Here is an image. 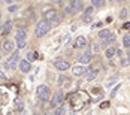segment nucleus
I'll return each instance as SVG.
<instances>
[{"mask_svg": "<svg viewBox=\"0 0 130 115\" xmlns=\"http://www.w3.org/2000/svg\"><path fill=\"white\" fill-rule=\"evenodd\" d=\"M26 46V40H17V48L18 50H23Z\"/></svg>", "mask_w": 130, "mask_h": 115, "instance_id": "obj_24", "label": "nucleus"}, {"mask_svg": "<svg viewBox=\"0 0 130 115\" xmlns=\"http://www.w3.org/2000/svg\"><path fill=\"white\" fill-rule=\"evenodd\" d=\"M8 11H9V12H17V11H18V6H17V5H9Z\"/></svg>", "mask_w": 130, "mask_h": 115, "instance_id": "obj_27", "label": "nucleus"}, {"mask_svg": "<svg viewBox=\"0 0 130 115\" xmlns=\"http://www.w3.org/2000/svg\"><path fill=\"white\" fill-rule=\"evenodd\" d=\"M15 109L18 111V112H23L24 111V103L21 99H17V102H15Z\"/></svg>", "mask_w": 130, "mask_h": 115, "instance_id": "obj_18", "label": "nucleus"}, {"mask_svg": "<svg viewBox=\"0 0 130 115\" xmlns=\"http://www.w3.org/2000/svg\"><path fill=\"white\" fill-rule=\"evenodd\" d=\"M26 36H27V31L24 28H20V30L17 31V35H15V39H17V40H26Z\"/></svg>", "mask_w": 130, "mask_h": 115, "instance_id": "obj_15", "label": "nucleus"}, {"mask_svg": "<svg viewBox=\"0 0 130 115\" xmlns=\"http://www.w3.org/2000/svg\"><path fill=\"white\" fill-rule=\"evenodd\" d=\"M70 8H72V12H81L84 9L82 0H70Z\"/></svg>", "mask_w": 130, "mask_h": 115, "instance_id": "obj_9", "label": "nucleus"}, {"mask_svg": "<svg viewBox=\"0 0 130 115\" xmlns=\"http://www.w3.org/2000/svg\"><path fill=\"white\" fill-rule=\"evenodd\" d=\"M66 114V108L64 106H61V108H58L57 111H55V115H64Z\"/></svg>", "mask_w": 130, "mask_h": 115, "instance_id": "obj_25", "label": "nucleus"}, {"mask_svg": "<svg viewBox=\"0 0 130 115\" xmlns=\"http://www.w3.org/2000/svg\"><path fill=\"white\" fill-rule=\"evenodd\" d=\"M17 2H21V0H17Z\"/></svg>", "mask_w": 130, "mask_h": 115, "instance_id": "obj_42", "label": "nucleus"}, {"mask_svg": "<svg viewBox=\"0 0 130 115\" xmlns=\"http://www.w3.org/2000/svg\"><path fill=\"white\" fill-rule=\"evenodd\" d=\"M63 99H64L63 91H57V93L54 94L52 100H51V106H52V108H58V106H60V103L63 102Z\"/></svg>", "mask_w": 130, "mask_h": 115, "instance_id": "obj_6", "label": "nucleus"}, {"mask_svg": "<svg viewBox=\"0 0 130 115\" xmlns=\"http://www.w3.org/2000/svg\"><path fill=\"white\" fill-rule=\"evenodd\" d=\"M21 115H27V114H26V112H21Z\"/></svg>", "mask_w": 130, "mask_h": 115, "instance_id": "obj_38", "label": "nucleus"}, {"mask_svg": "<svg viewBox=\"0 0 130 115\" xmlns=\"http://www.w3.org/2000/svg\"><path fill=\"white\" fill-rule=\"evenodd\" d=\"M97 72H99V69H96V66H93V67H87V72L84 73L85 75V81H94L96 76H97Z\"/></svg>", "mask_w": 130, "mask_h": 115, "instance_id": "obj_5", "label": "nucleus"}, {"mask_svg": "<svg viewBox=\"0 0 130 115\" xmlns=\"http://www.w3.org/2000/svg\"><path fill=\"white\" fill-rule=\"evenodd\" d=\"M126 17H127V9H121V12H120V18H121V20H126Z\"/></svg>", "mask_w": 130, "mask_h": 115, "instance_id": "obj_28", "label": "nucleus"}, {"mask_svg": "<svg viewBox=\"0 0 130 115\" xmlns=\"http://www.w3.org/2000/svg\"><path fill=\"white\" fill-rule=\"evenodd\" d=\"M99 50H100V48H99V45H97V43H94V45L91 46L90 52H91V54H93V52H99Z\"/></svg>", "mask_w": 130, "mask_h": 115, "instance_id": "obj_30", "label": "nucleus"}, {"mask_svg": "<svg viewBox=\"0 0 130 115\" xmlns=\"http://www.w3.org/2000/svg\"><path fill=\"white\" fill-rule=\"evenodd\" d=\"M105 57L108 58V60H111V58H114L115 57V50L112 48V46H109L106 51H105Z\"/></svg>", "mask_w": 130, "mask_h": 115, "instance_id": "obj_16", "label": "nucleus"}, {"mask_svg": "<svg viewBox=\"0 0 130 115\" xmlns=\"http://www.w3.org/2000/svg\"><path fill=\"white\" fill-rule=\"evenodd\" d=\"M54 66H55L57 70H61V72L70 69V64H69V61H66V60H57V61L54 63Z\"/></svg>", "mask_w": 130, "mask_h": 115, "instance_id": "obj_8", "label": "nucleus"}, {"mask_svg": "<svg viewBox=\"0 0 130 115\" xmlns=\"http://www.w3.org/2000/svg\"><path fill=\"white\" fill-rule=\"evenodd\" d=\"M109 33H111V31H109L108 28H103V30H100V31H99V38H102V39L108 38V36H109Z\"/></svg>", "mask_w": 130, "mask_h": 115, "instance_id": "obj_23", "label": "nucleus"}, {"mask_svg": "<svg viewBox=\"0 0 130 115\" xmlns=\"http://www.w3.org/2000/svg\"><path fill=\"white\" fill-rule=\"evenodd\" d=\"M18 69H20V72H23V73H28V72L31 70V63L27 61V60H20Z\"/></svg>", "mask_w": 130, "mask_h": 115, "instance_id": "obj_7", "label": "nucleus"}, {"mask_svg": "<svg viewBox=\"0 0 130 115\" xmlns=\"http://www.w3.org/2000/svg\"><path fill=\"white\" fill-rule=\"evenodd\" d=\"M18 63H20V52L15 51L12 55L5 61V69H8V70H13V69L18 67Z\"/></svg>", "mask_w": 130, "mask_h": 115, "instance_id": "obj_2", "label": "nucleus"}, {"mask_svg": "<svg viewBox=\"0 0 130 115\" xmlns=\"http://www.w3.org/2000/svg\"><path fill=\"white\" fill-rule=\"evenodd\" d=\"M108 105H109V103H108V102H103V103H102V105H100V108H106Z\"/></svg>", "mask_w": 130, "mask_h": 115, "instance_id": "obj_36", "label": "nucleus"}, {"mask_svg": "<svg viewBox=\"0 0 130 115\" xmlns=\"http://www.w3.org/2000/svg\"><path fill=\"white\" fill-rule=\"evenodd\" d=\"M115 54H117V55L120 57V58H123V57H124V54H123V51H121V50H118V51H115Z\"/></svg>", "mask_w": 130, "mask_h": 115, "instance_id": "obj_32", "label": "nucleus"}, {"mask_svg": "<svg viewBox=\"0 0 130 115\" xmlns=\"http://www.w3.org/2000/svg\"><path fill=\"white\" fill-rule=\"evenodd\" d=\"M13 48H15V43H13L12 40H6V42L3 43V51H5V52L13 51Z\"/></svg>", "mask_w": 130, "mask_h": 115, "instance_id": "obj_14", "label": "nucleus"}, {"mask_svg": "<svg viewBox=\"0 0 130 115\" xmlns=\"http://www.w3.org/2000/svg\"><path fill=\"white\" fill-rule=\"evenodd\" d=\"M115 82H117V78H112V79H111V81H108V82H106V87H108V88H109V87H112V85H114V84H115Z\"/></svg>", "mask_w": 130, "mask_h": 115, "instance_id": "obj_29", "label": "nucleus"}, {"mask_svg": "<svg viewBox=\"0 0 130 115\" xmlns=\"http://www.w3.org/2000/svg\"><path fill=\"white\" fill-rule=\"evenodd\" d=\"M129 64H130V57H126V58L123 57V60H121V66L124 67V66H129Z\"/></svg>", "mask_w": 130, "mask_h": 115, "instance_id": "obj_26", "label": "nucleus"}, {"mask_svg": "<svg viewBox=\"0 0 130 115\" xmlns=\"http://www.w3.org/2000/svg\"><path fill=\"white\" fill-rule=\"evenodd\" d=\"M93 12H94V8H93V6H91V8H87V9L84 11V13H82V18H91Z\"/></svg>", "mask_w": 130, "mask_h": 115, "instance_id": "obj_20", "label": "nucleus"}, {"mask_svg": "<svg viewBox=\"0 0 130 115\" xmlns=\"http://www.w3.org/2000/svg\"><path fill=\"white\" fill-rule=\"evenodd\" d=\"M0 79H6V75H5L2 70H0Z\"/></svg>", "mask_w": 130, "mask_h": 115, "instance_id": "obj_34", "label": "nucleus"}, {"mask_svg": "<svg viewBox=\"0 0 130 115\" xmlns=\"http://www.w3.org/2000/svg\"><path fill=\"white\" fill-rule=\"evenodd\" d=\"M123 27H124L126 30H129V28H130V23H126V24H124V26H123Z\"/></svg>", "mask_w": 130, "mask_h": 115, "instance_id": "obj_35", "label": "nucleus"}, {"mask_svg": "<svg viewBox=\"0 0 130 115\" xmlns=\"http://www.w3.org/2000/svg\"><path fill=\"white\" fill-rule=\"evenodd\" d=\"M51 30V26H50V23L48 21H45V20H42L39 21L38 24H36V28H35V35L38 36V38H43L48 31Z\"/></svg>", "mask_w": 130, "mask_h": 115, "instance_id": "obj_1", "label": "nucleus"}, {"mask_svg": "<svg viewBox=\"0 0 130 115\" xmlns=\"http://www.w3.org/2000/svg\"><path fill=\"white\" fill-rule=\"evenodd\" d=\"M123 43H124V46H126L127 50L130 48V33L124 35V38H123Z\"/></svg>", "mask_w": 130, "mask_h": 115, "instance_id": "obj_22", "label": "nucleus"}, {"mask_svg": "<svg viewBox=\"0 0 130 115\" xmlns=\"http://www.w3.org/2000/svg\"><path fill=\"white\" fill-rule=\"evenodd\" d=\"M85 45H87V39L84 38V36H78V38L75 39V42H73L75 48H85Z\"/></svg>", "mask_w": 130, "mask_h": 115, "instance_id": "obj_13", "label": "nucleus"}, {"mask_svg": "<svg viewBox=\"0 0 130 115\" xmlns=\"http://www.w3.org/2000/svg\"><path fill=\"white\" fill-rule=\"evenodd\" d=\"M3 2H6V3H11V2H12V0H3Z\"/></svg>", "mask_w": 130, "mask_h": 115, "instance_id": "obj_37", "label": "nucleus"}, {"mask_svg": "<svg viewBox=\"0 0 130 115\" xmlns=\"http://www.w3.org/2000/svg\"><path fill=\"white\" fill-rule=\"evenodd\" d=\"M43 20L45 21H57L58 13L55 9H46V11H43Z\"/></svg>", "mask_w": 130, "mask_h": 115, "instance_id": "obj_4", "label": "nucleus"}, {"mask_svg": "<svg viewBox=\"0 0 130 115\" xmlns=\"http://www.w3.org/2000/svg\"><path fill=\"white\" fill-rule=\"evenodd\" d=\"M118 2H124V0H118Z\"/></svg>", "mask_w": 130, "mask_h": 115, "instance_id": "obj_41", "label": "nucleus"}, {"mask_svg": "<svg viewBox=\"0 0 130 115\" xmlns=\"http://www.w3.org/2000/svg\"><path fill=\"white\" fill-rule=\"evenodd\" d=\"M115 40H117L115 33H109V36H108V38H105V45H111V43H114Z\"/></svg>", "mask_w": 130, "mask_h": 115, "instance_id": "obj_17", "label": "nucleus"}, {"mask_svg": "<svg viewBox=\"0 0 130 115\" xmlns=\"http://www.w3.org/2000/svg\"><path fill=\"white\" fill-rule=\"evenodd\" d=\"M33 115H40V114H38V112H35V114H33Z\"/></svg>", "mask_w": 130, "mask_h": 115, "instance_id": "obj_39", "label": "nucleus"}, {"mask_svg": "<svg viewBox=\"0 0 130 115\" xmlns=\"http://www.w3.org/2000/svg\"><path fill=\"white\" fill-rule=\"evenodd\" d=\"M78 61L79 63H82V64H88L91 61V52L90 50H87V51L84 52V54H81L78 57Z\"/></svg>", "mask_w": 130, "mask_h": 115, "instance_id": "obj_10", "label": "nucleus"}, {"mask_svg": "<svg viewBox=\"0 0 130 115\" xmlns=\"http://www.w3.org/2000/svg\"><path fill=\"white\" fill-rule=\"evenodd\" d=\"M85 72H87V67H84V66H81V64L72 67V73H73L75 76H81V75H84Z\"/></svg>", "mask_w": 130, "mask_h": 115, "instance_id": "obj_12", "label": "nucleus"}, {"mask_svg": "<svg viewBox=\"0 0 130 115\" xmlns=\"http://www.w3.org/2000/svg\"><path fill=\"white\" fill-rule=\"evenodd\" d=\"M0 20H2V13H0Z\"/></svg>", "mask_w": 130, "mask_h": 115, "instance_id": "obj_40", "label": "nucleus"}, {"mask_svg": "<svg viewBox=\"0 0 130 115\" xmlns=\"http://www.w3.org/2000/svg\"><path fill=\"white\" fill-rule=\"evenodd\" d=\"M91 5L93 8H102L105 6V0H91Z\"/></svg>", "mask_w": 130, "mask_h": 115, "instance_id": "obj_21", "label": "nucleus"}, {"mask_svg": "<svg viewBox=\"0 0 130 115\" xmlns=\"http://www.w3.org/2000/svg\"><path fill=\"white\" fill-rule=\"evenodd\" d=\"M118 88H120V85H117V87L114 88V91H112V94H111V96H115V94H117V91H118Z\"/></svg>", "mask_w": 130, "mask_h": 115, "instance_id": "obj_33", "label": "nucleus"}, {"mask_svg": "<svg viewBox=\"0 0 130 115\" xmlns=\"http://www.w3.org/2000/svg\"><path fill=\"white\" fill-rule=\"evenodd\" d=\"M36 93H38V99L40 102H48L50 100V88L46 85H39Z\"/></svg>", "mask_w": 130, "mask_h": 115, "instance_id": "obj_3", "label": "nucleus"}, {"mask_svg": "<svg viewBox=\"0 0 130 115\" xmlns=\"http://www.w3.org/2000/svg\"><path fill=\"white\" fill-rule=\"evenodd\" d=\"M66 79H67L66 76H60L58 78V85H63V84L66 82Z\"/></svg>", "mask_w": 130, "mask_h": 115, "instance_id": "obj_31", "label": "nucleus"}, {"mask_svg": "<svg viewBox=\"0 0 130 115\" xmlns=\"http://www.w3.org/2000/svg\"><path fill=\"white\" fill-rule=\"evenodd\" d=\"M12 28H13V23L11 21V20H8L3 26H0V30H2L3 35H9V33L12 31Z\"/></svg>", "mask_w": 130, "mask_h": 115, "instance_id": "obj_11", "label": "nucleus"}, {"mask_svg": "<svg viewBox=\"0 0 130 115\" xmlns=\"http://www.w3.org/2000/svg\"><path fill=\"white\" fill-rule=\"evenodd\" d=\"M36 58H38V54H36V52H33V51L27 52V55H26L27 61H30V63H31V61H33V60H36Z\"/></svg>", "mask_w": 130, "mask_h": 115, "instance_id": "obj_19", "label": "nucleus"}]
</instances>
